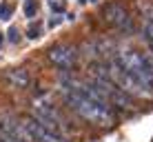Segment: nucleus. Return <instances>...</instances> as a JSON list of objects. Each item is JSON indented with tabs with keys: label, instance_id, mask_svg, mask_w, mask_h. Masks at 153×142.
Returning <instances> with one entry per match:
<instances>
[{
	"label": "nucleus",
	"instance_id": "nucleus-1",
	"mask_svg": "<svg viewBox=\"0 0 153 142\" xmlns=\"http://www.w3.org/2000/svg\"><path fill=\"white\" fill-rule=\"evenodd\" d=\"M62 96H65V100L69 102V107L80 115V118L98 124V127H109V124H111V120H113L111 111L104 109L102 104L96 102L93 98H89L87 93L78 91V89H73V87H65L62 85Z\"/></svg>",
	"mask_w": 153,
	"mask_h": 142
},
{
	"label": "nucleus",
	"instance_id": "nucleus-8",
	"mask_svg": "<svg viewBox=\"0 0 153 142\" xmlns=\"http://www.w3.org/2000/svg\"><path fill=\"white\" fill-rule=\"evenodd\" d=\"M4 82H7L9 87H13V89H25V87H29V82H31V78H29V71H25V69H9V71H4Z\"/></svg>",
	"mask_w": 153,
	"mask_h": 142
},
{
	"label": "nucleus",
	"instance_id": "nucleus-5",
	"mask_svg": "<svg viewBox=\"0 0 153 142\" xmlns=\"http://www.w3.org/2000/svg\"><path fill=\"white\" fill-rule=\"evenodd\" d=\"M22 122H25V127H27L29 135L33 138V142H69L62 133H58V131L49 129L45 122H40L36 115H31V118H25Z\"/></svg>",
	"mask_w": 153,
	"mask_h": 142
},
{
	"label": "nucleus",
	"instance_id": "nucleus-3",
	"mask_svg": "<svg viewBox=\"0 0 153 142\" xmlns=\"http://www.w3.org/2000/svg\"><path fill=\"white\" fill-rule=\"evenodd\" d=\"M118 56H120V60L124 62L126 69L133 73V76L138 78V80H140L146 89H151V91H153V71H151V67L146 65L144 54H138V51L129 49V51H122V54H118Z\"/></svg>",
	"mask_w": 153,
	"mask_h": 142
},
{
	"label": "nucleus",
	"instance_id": "nucleus-19",
	"mask_svg": "<svg viewBox=\"0 0 153 142\" xmlns=\"http://www.w3.org/2000/svg\"><path fill=\"white\" fill-rule=\"evenodd\" d=\"M82 2H89V0H82Z\"/></svg>",
	"mask_w": 153,
	"mask_h": 142
},
{
	"label": "nucleus",
	"instance_id": "nucleus-9",
	"mask_svg": "<svg viewBox=\"0 0 153 142\" xmlns=\"http://www.w3.org/2000/svg\"><path fill=\"white\" fill-rule=\"evenodd\" d=\"M135 4H138L144 22H153V2H151V0H138Z\"/></svg>",
	"mask_w": 153,
	"mask_h": 142
},
{
	"label": "nucleus",
	"instance_id": "nucleus-4",
	"mask_svg": "<svg viewBox=\"0 0 153 142\" xmlns=\"http://www.w3.org/2000/svg\"><path fill=\"white\" fill-rule=\"evenodd\" d=\"M33 115L40 120V122H45L49 129H53L58 131V133H65V118H62L60 113H58V109H56V104L51 102L47 96H40L38 100H33Z\"/></svg>",
	"mask_w": 153,
	"mask_h": 142
},
{
	"label": "nucleus",
	"instance_id": "nucleus-12",
	"mask_svg": "<svg viewBox=\"0 0 153 142\" xmlns=\"http://www.w3.org/2000/svg\"><path fill=\"white\" fill-rule=\"evenodd\" d=\"M7 36H9V40H11V42H20V31H18V27H11Z\"/></svg>",
	"mask_w": 153,
	"mask_h": 142
},
{
	"label": "nucleus",
	"instance_id": "nucleus-14",
	"mask_svg": "<svg viewBox=\"0 0 153 142\" xmlns=\"http://www.w3.org/2000/svg\"><path fill=\"white\" fill-rule=\"evenodd\" d=\"M29 38L31 40L40 38V27H38V25H31V27H29Z\"/></svg>",
	"mask_w": 153,
	"mask_h": 142
},
{
	"label": "nucleus",
	"instance_id": "nucleus-2",
	"mask_svg": "<svg viewBox=\"0 0 153 142\" xmlns=\"http://www.w3.org/2000/svg\"><path fill=\"white\" fill-rule=\"evenodd\" d=\"M107 67H109V73H111V78L115 80V85H118L120 89H124L129 96H133V98H146V100L153 98V91H151V89H146V87L138 80V78L133 76V73L126 69L124 62L120 60L118 54L113 56L111 62H107Z\"/></svg>",
	"mask_w": 153,
	"mask_h": 142
},
{
	"label": "nucleus",
	"instance_id": "nucleus-16",
	"mask_svg": "<svg viewBox=\"0 0 153 142\" xmlns=\"http://www.w3.org/2000/svg\"><path fill=\"white\" fill-rule=\"evenodd\" d=\"M144 60H146V65H149V67H151V71H153V49L144 54Z\"/></svg>",
	"mask_w": 153,
	"mask_h": 142
},
{
	"label": "nucleus",
	"instance_id": "nucleus-18",
	"mask_svg": "<svg viewBox=\"0 0 153 142\" xmlns=\"http://www.w3.org/2000/svg\"><path fill=\"white\" fill-rule=\"evenodd\" d=\"M2 42H4V33H0V47H2Z\"/></svg>",
	"mask_w": 153,
	"mask_h": 142
},
{
	"label": "nucleus",
	"instance_id": "nucleus-6",
	"mask_svg": "<svg viewBox=\"0 0 153 142\" xmlns=\"http://www.w3.org/2000/svg\"><path fill=\"white\" fill-rule=\"evenodd\" d=\"M102 16H104V22L113 25V27H118V29H124V31H133V22H131V18H129V11H126L122 4L111 2L102 11Z\"/></svg>",
	"mask_w": 153,
	"mask_h": 142
},
{
	"label": "nucleus",
	"instance_id": "nucleus-15",
	"mask_svg": "<svg viewBox=\"0 0 153 142\" xmlns=\"http://www.w3.org/2000/svg\"><path fill=\"white\" fill-rule=\"evenodd\" d=\"M49 7L53 9V11H62V9H65V7H62V2H60V0H49Z\"/></svg>",
	"mask_w": 153,
	"mask_h": 142
},
{
	"label": "nucleus",
	"instance_id": "nucleus-7",
	"mask_svg": "<svg viewBox=\"0 0 153 142\" xmlns=\"http://www.w3.org/2000/svg\"><path fill=\"white\" fill-rule=\"evenodd\" d=\"M49 60L53 62L58 69H71L78 60V54L69 45H58L53 49H49Z\"/></svg>",
	"mask_w": 153,
	"mask_h": 142
},
{
	"label": "nucleus",
	"instance_id": "nucleus-11",
	"mask_svg": "<svg viewBox=\"0 0 153 142\" xmlns=\"http://www.w3.org/2000/svg\"><path fill=\"white\" fill-rule=\"evenodd\" d=\"M36 11H38V2H36V0H25V13H27L29 18H33Z\"/></svg>",
	"mask_w": 153,
	"mask_h": 142
},
{
	"label": "nucleus",
	"instance_id": "nucleus-10",
	"mask_svg": "<svg viewBox=\"0 0 153 142\" xmlns=\"http://www.w3.org/2000/svg\"><path fill=\"white\" fill-rule=\"evenodd\" d=\"M11 16H13V4L11 2H7V0H2L0 2V20H11Z\"/></svg>",
	"mask_w": 153,
	"mask_h": 142
},
{
	"label": "nucleus",
	"instance_id": "nucleus-13",
	"mask_svg": "<svg viewBox=\"0 0 153 142\" xmlns=\"http://www.w3.org/2000/svg\"><path fill=\"white\" fill-rule=\"evenodd\" d=\"M0 142H18V140H16L13 135H9L7 131H4L2 127H0Z\"/></svg>",
	"mask_w": 153,
	"mask_h": 142
},
{
	"label": "nucleus",
	"instance_id": "nucleus-17",
	"mask_svg": "<svg viewBox=\"0 0 153 142\" xmlns=\"http://www.w3.org/2000/svg\"><path fill=\"white\" fill-rule=\"evenodd\" d=\"M58 22H60V20H58V16H56V18H51V20H49V27H56Z\"/></svg>",
	"mask_w": 153,
	"mask_h": 142
}]
</instances>
